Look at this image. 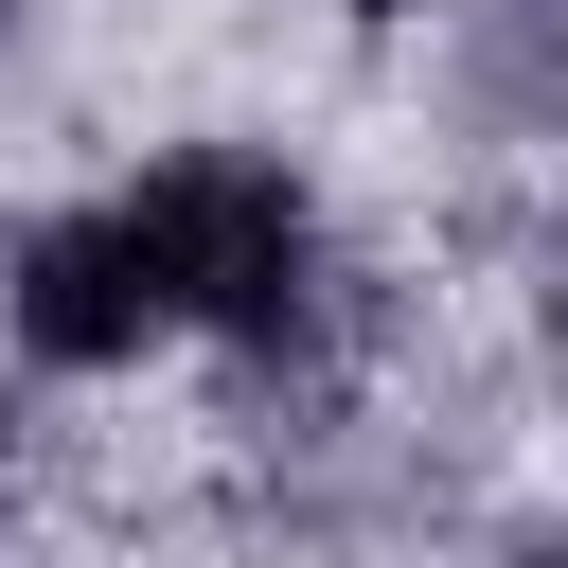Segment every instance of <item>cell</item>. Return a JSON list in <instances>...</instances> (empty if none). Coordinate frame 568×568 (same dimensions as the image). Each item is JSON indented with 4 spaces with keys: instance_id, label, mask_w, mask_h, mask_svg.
Wrapping results in <instances>:
<instances>
[{
    "instance_id": "1",
    "label": "cell",
    "mask_w": 568,
    "mask_h": 568,
    "mask_svg": "<svg viewBox=\"0 0 568 568\" xmlns=\"http://www.w3.org/2000/svg\"><path fill=\"white\" fill-rule=\"evenodd\" d=\"M124 213H142V248H160V302H178V337H231V355H284V337H320L337 231H320V195H302L284 160H231V142H195V160L124 178Z\"/></svg>"
},
{
    "instance_id": "2",
    "label": "cell",
    "mask_w": 568,
    "mask_h": 568,
    "mask_svg": "<svg viewBox=\"0 0 568 568\" xmlns=\"http://www.w3.org/2000/svg\"><path fill=\"white\" fill-rule=\"evenodd\" d=\"M0 320H18V355H36V373H124V355H160V337H178L160 248H142V213H124V195L36 213V231L0 248Z\"/></svg>"
},
{
    "instance_id": "3",
    "label": "cell",
    "mask_w": 568,
    "mask_h": 568,
    "mask_svg": "<svg viewBox=\"0 0 568 568\" xmlns=\"http://www.w3.org/2000/svg\"><path fill=\"white\" fill-rule=\"evenodd\" d=\"M497 568H568V532H532V550H497Z\"/></svg>"
},
{
    "instance_id": "4",
    "label": "cell",
    "mask_w": 568,
    "mask_h": 568,
    "mask_svg": "<svg viewBox=\"0 0 568 568\" xmlns=\"http://www.w3.org/2000/svg\"><path fill=\"white\" fill-rule=\"evenodd\" d=\"M550 355H568V266H550Z\"/></svg>"
},
{
    "instance_id": "5",
    "label": "cell",
    "mask_w": 568,
    "mask_h": 568,
    "mask_svg": "<svg viewBox=\"0 0 568 568\" xmlns=\"http://www.w3.org/2000/svg\"><path fill=\"white\" fill-rule=\"evenodd\" d=\"M0 497H18V426H0Z\"/></svg>"
},
{
    "instance_id": "6",
    "label": "cell",
    "mask_w": 568,
    "mask_h": 568,
    "mask_svg": "<svg viewBox=\"0 0 568 568\" xmlns=\"http://www.w3.org/2000/svg\"><path fill=\"white\" fill-rule=\"evenodd\" d=\"M355 18H390V0H355Z\"/></svg>"
},
{
    "instance_id": "7",
    "label": "cell",
    "mask_w": 568,
    "mask_h": 568,
    "mask_svg": "<svg viewBox=\"0 0 568 568\" xmlns=\"http://www.w3.org/2000/svg\"><path fill=\"white\" fill-rule=\"evenodd\" d=\"M0 18H18V0H0Z\"/></svg>"
}]
</instances>
